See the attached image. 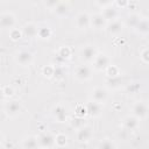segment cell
<instances>
[{
    "label": "cell",
    "mask_w": 149,
    "mask_h": 149,
    "mask_svg": "<svg viewBox=\"0 0 149 149\" xmlns=\"http://www.w3.org/2000/svg\"><path fill=\"white\" fill-rule=\"evenodd\" d=\"M132 115L137 118L139 120H143L148 115V105L143 100H137L132 106Z\"/></svg>",
    "instance_id": "cell-6"
},
{
    "label": "cell",
    "mask_w": 149,
    "mask_h": 149,
    "mask_svg": "<svg viewBox=\"0 0 149 149\" xmlns=\"http://www.w3.org/2000/svg\"><path fill=\"white\" fill-rule=\"evenodd\" d=\"M85 107H86L87 115H90L91 118H98L104 112V105L95 102V101H92V100H88L85 104Z\"/></svg>",
    "instance_id": "cell-11"
},
{
    "label": "cell",
    "mask_w": 149,
    "mask_h": 149,
    "mask_svg": "<svg viewBox=\"0 0 149 149\" xmlns=\"http://www.w3.org/2000/svg\"><path fill=\"white\" fill-rule=\"evenodd\" d=\"M107 99H108V90L106 87L95 86L90 92V100H92V101L104 105V102H106Z\"/></svg>",
    "instance_id": "cell-4"
},
{
    "label": "cell",
    "mask_w": 149,
    "mask_h": 149,
    "mask_svg": "<svg viewBox=\"0 0 149 149\" xmlns=\"http://www.w3.org/2000/svg\"><path fill=\"white\" fill-rule=\"evenodd\" d=\"M3 140H5V136H3V134H2V132L0 130V146L2 144V142H3Z\"/></svg>",
    "instance_id": "cell-39"
},
{
    "label": "cell",
    "mask_w": 149,
    "mask_h": 149,
    "mask_svg": "<svg viewBox=\"0 0 149 149\" xmlns=\"http://www.w3.org/2000/svg\"><path fill=\"white\" fill-rule=\"evenodd\" d=\"M38 149H49V148H42V147H40Z\"/></svg>",
    "instance_id": "cell-40"
},
{
    "label": "cell",
    "mask_w": 149,
    "mask_h": 149,
    "mask_svg": "<svg viewBox=\"0 0 149 149\" xmlns=\"http://www.w3.org/2000/svg\"><path fill=\"white\" fill-rule=\"evenodd\" d=\"M140 90H141V85H140V83H136V81L129 83L127 85V87H126V91L129 94H136V93L140 92Z\"/></svg>",
    "instance_id": "cell-31"
},
{
    "label": "cell",
    "mask_w": 149,
    "mask_h": 149,
    "mask_svg": "<svg viewBox=\"0 0 149 149\" xmlns=\"http://www.w3.org/2000/svg\"><path fill=\"white\" fill-rule=\"evenodd\" d=\"M109 64H111V58L104 52H98V55L92 62V69L95 71H104Z\"/></svg>",
    "instance_id": "cell-7"
},
{
    "label": "cell",
    "mask_w": 149,
    "mask_h": 149,
    "mask_svg": "<svg viewBox=\"0 0 149 149\" xmlns=\"http://www.w3.org/2000/svg\"><path fill=\"white\" fill-rule=\"evenodd\" d=\"M22 35L27 38H34V37H37V30H38V26L33 22V21H29V22H26L24 26L22 27Z\"/></svg>",
    "instance_id": "cell-18"
},
{
    "label": "cell",
    "mask_w": 149,
    "mask_h": 149,
    "mask_svg": "<svg viewBox=\"0 0 149 149\" xmlns=\"http://www.w3.org/2000/svg\"><path fill=\"white\" fill-rule=\"evenodd\" d=\"M15 93V90L12 85H6L1 88V94L5 97V98H12Z\"/></svg>",
    "instance_id": "cell-33"
},
{
    "label": "cell",
    "mask_w": 149,
    "mask_h": 149,
    "mask_svg": "<svg viewBox=\"0 0 149 149\" xmlns=\"http://www.w3.org/2000/svg\"><path fill=\"white\" fill-rule=\"evenodd\" d=\"M15 61L21 66H29L34 62V55L28 50H21L19 52H16Z\"/></svg>",
    "instance_id": "cell-10"
},
{
    "label": "cell",
    "mask_w": 149,
    "mask_h": 149,
    "mask_svg": "<svg viewBox=\"0 0 149 149\" xmlns=\"http://www.w3.org/2000/svg\"><path fill=\"white\" fill-rule=\"evenodd\" d=\"M107 26V21L104 19L101 13H94L90 15V27L95 30H102Z\"/></svg>",
    "instance_id": "cell-14"
},
{
    "label": "cell",
    "mask_w": 149,
    "mask_h": 149,
    "mask_svg": "<svg viewBox=\"0 0 149 149\" xmlns=\"http://www.w3.org/2000/svg\"><path fill=\"white\" fill-rule=\"evenodd\" d=\"M65 69L62 66V65H58V66H55V71H54V78L57 79V80H62L64 77H65Z\"/></svg>",
    "instance_id": "cell-32"
},
{
    "label": "cell",
    "mask_w": 149,
    "mask_h": 149,
    "mask_svg": "<svg viewBox=\"0 0 149 149\" xmlns=\"http://www.w3.org/2000/svg\"><path fill=\"white\" fill-rule=\"evenodd\" d=\"M125 28V24H123V21H121L120 19H116L114 21H111V22H107V26L105 28V30L112 35V36H118L122 33Z\"/></svg>",
    "instance_id": "cell-13"
},
{
    "label": "cell",
    "mask_w": 149,
    "mask_h": 149,
    "mask_svg": "<svg viewBox=\"0 0 149 149\" xmlns=\"http://www.w3.org/2000/svg\"><path fill=\"white\" fill-rule=\"evenodd\" d=\"M74 114H76V116H79V118H84L85 115H87L85 105L84 104H78L74 107Z\"/></svg>",
    "instance_id": "cell-34"
},
{
    "label": "cell",
    "mask_w": 149,
    "mask_h": 149,
    "mask_svg": "<svg viewBox=\"0 0 149 149\" xmlns=\"http://www.w3.org/2000/svg\"><path fill=\"white\" fill-rule=\"evenodd\" d=\"M70 125L73 129H78L80 127H83L85 125V119L84 118H79V116H74L72 119H70Z\"/></svg>",
    "instance_id": "cell-28"
},
{
    "label": "cell",
    "mask_w": 149,
    "mask_h": 149,
    "mask_svg": "<svg viewBox=\"0 0 149 149\" xmlns=\"http://www.w3.org/2000/svg\"><path fill=\"white\" fill-rule=\"evenodd\" d=\"M22 37H23V35H22V30H21V29H19V28H13V29L9 30V38H10L12 41L16 42V41H20Z\"/></svg>",
    "instance_id": "cell-29"
},
{
    "label": "cell",
    "mask_w": 149,
    "mask_h": 149,
    "mask_svg": "<svg viewBox=\"0 0 149 149\" xmlns=\"http://www.w3.org/2000/svg\"><path fill=\"white\" fill-rule=\"evenodd\" d=\"M93 137V128L90 125H84L76 130V140L79 143H87Z\"/></svg>",
    "instance_id": "cell-5"
},
{
    "label": "cell",
    "mask_w": 149,
    "mask_h": 149,
    "mask_svg": "<svg viewBox=\"0 0 149 149\" xmlns=\"http://www.w3.org/2000/svg\"><path fill=\"white\" fill-rule=\"evenodd\" d=\"M140 59L144 64H148L149 63V49H148V47H144L140 51Z\"/></svg>",
    "instance_id": "cell-35"
},
{
    "label": "cell",
    "mask_w": 149,
    "mask_h": 149,
    "mask_svg": "<svg viewBox=\"0 0 149 149\" xmlns=\"http://www.w3.org/2000/svg\"><path fill=\"white\" fill-rule=\"evenodd\" d=\"M141 17L142 16L139 13H130L126 19V22H123V24L127 26L128 28H133L134 29L136 27V24L139 23V21L141 20Z\"/></svg>",
    "instance_id": "cell-24"
},
{
    "label": "cell",
    "mask_w": 149,
    "mask_h": 149,
    "mask_svg": "<svg viewBox=\"0 0 149 149\" xmlns=\"http://www.w3.org/2000/svg\"><path fill=\"white\" fill-rule=\"evenodd\" d=\"M139 126H140V120L132 114H129L122 119V127L126 130H129V132L135 130L139 128Z\"/></svg>",
    "instance_id": "cell-19"
},
{
    "label": "cell",
    "mask_w": 149,
    "mask_h": 149,
    "mask_svg": "<svg viewBox=\"0 0 149 149\" xmlns=\"http://www.w3.org/2000/svg\"><path fill=\"white\" fill-rule=\"evenodd\" d=\"M97 149H116V144L111 139H104L99 142Z\"/></svg>",
    "instance_id": "cell-27"
},
{
    "label": "cell",
    "mask_w": 149,
    "mask_h": 149,
    "mask_svg": "<svg viewBox=\"0 0 149 149\" xmlns=\"http://www.w3.org/2000/svg\"><path fill=\"white\" fill-rule=\"evenodd\" d=\"M128 3H129V1H127V0H116V1H113V5L116 7V9L128 8Z\"/></svg>",
    "instance_id": "cell-36"
},
{
    "label": "cell",
    "mask_w": 149,
    "mask_h": 149,
    "mask_svg": "<svg viewBox=\"0 0 149 149\" xmlns=\"http://www.w3.org/2000/svg\"><path fill=\"white\" fill-rule=\"evenodd\" d=\"M70 9H71V2L69 1H57L56 6L51 9L57 16H66L69 13H70Z\"/></svg>",
    "instance_id": "cell-16"
},
{
    "label": "cell",
    "mask_w": 149,
    "mask_h": 149,
    "mask_svg": "<svg viewBox=\"0 0 149 149\" xmlns=\"http://www.w3.org/2000/svg\"><path fill=\"white\" fill-rule=\"evenodd\" d=\"M22 148L23 149H38L37 136H35V135L26 136L22 141Z\"/></svg>",
    "instance_id": "cell-20"
},
{
    "label": "cell",
    "mask_w": 149,
    "mask_h": 149,
    "mask_svg": "<svg viewBox=\"0 0 149 149\" xmlns=\"http://www.w3.org/2000/svg\"><path fill=\"white\" fill-rule=\"evenodd\" d=\"M52 35V30L49 26H41L38 27L37 30V37H40L41 40H48L50 38Z\"/></svg>",
    "instance_id": "cell-25"
},
{
    "label": "cell",
    "mask_w": 149,
    "mask_h": 149,
    "mask_svg": "<svg viewBox=\"0 0 149 149\" xmlns=\"http://www.w3.org/2000/svg\"><path fill=\"white\" fill-rule=\"evenodd\" d=\"M54 71H55V66L51 65V64H48V65H44L41 70L42 74L45 77V78H54Z\"/></svg>",
    "instance_id": "cell-30"
},
{
    "label": "cell",
    "mask_w": 149,
    "mask_h": 149,
    "mask_svg": "<svg viewBox=\"0 0 149 149\" xmlns=\"http://www.w3.org/2000/svg\"><path fill=\"white\" fill-rule=\"evenodd\" d=\"M74 21H76V26L78 29L80 30L87 29L90 27V14L87 12H79L76 15Z\"/></svg>",
    "instance_id": "cell-17"
},
{
    "label": "cell",
    "mask_w": 149,
    "mask_h": 149,
    "mask_svg": "<svg viewBox=\"0 0 149 149\" xmlns=\"http://www.w3.org/2000/svg\"><path fill=\"white\" fill-rule=\"evenodd\" d=\"M3 109H5V113H6L7 116H9V118H16L23 111V105L17 99H10V100H8L6 102Z\"/></svg>",
    "instance_id": "cell-1"
},
{
    "label": "cell",
    "mask_w": 149,
    "mask_h": 149,
    "mask_svg": "<svg viewBox=\"0 0 149 149\" xmlns=\"http://www.w3.org/2000/svg\"><path fill=\"white\" fill-rule=\"evenodd\" d=\"M93 69L88 64H80L74 69V78L79 81H87L93 77Z\"/></svg>",
    "instance_id": "cell-2"
},
{
    "label": "cell",
    "mask_w": 149,
    "mask_h": 149,
    "mask_svg": "<svg viewBox=\"0 0 149 149\" xmlns=\"http://www.w3.org/2000/svg\"><path fill=\"white\" fill-rule=\"evenodd\" d=\"M68 144V136L64 133H58L55 136V146L57 148H64Z\"/></svg>",
    "instance_id": "cell-26"
},
{
    "label": "cell",
    "mask_w": 149,
    "mask_h": 149,
    "mask_svg": "<svg viewBox=\"0 0 149 149\" xmlns=\"http://www.w3.org/2000/svg\"><path fill=\"white\" fill-rule=\"evenodd\" d=\"M104 72H105V76H106L108 79L120 77V74H121L119 66H118V65H115V64H109V65L104 70Z\"/></svg>",
    "instance_id": "cell-23"
},
{
    "label": "cell",
    "mask_w": 149,
    "mask_h": 149,
    "mask_svg": "<svg viewBox=\"0 0 149 149\" xmlns=\"http://www.w3.org/2000/svg\"><path fill=\"white\" fill-rule=\"evenodd\" d=\"M97 55H98L97 48H95L94 45H91V44L84 45V47L80 49V51H79V58H80V61H81L84 64L92 63Z\"/></svg>",
    "instance_id": "cell-3"
},
{
    "label": "cell",
    "mask_w": 149,
    "mask_h": 149,
    "mask_svg": "<svg viewBox=\"0 0 149 149\" xmlns=\"http://www.w3.org/2000/svg\"><path fill=\"white\" fill-rule=\"evenodd\" d=\"M44 3V6L47 7V8H49L50 10L56 6V3H57V1H45V2H43Z\"/></svg>",
    "instance_id": "cell-37"
},
{
    "label": "cell",
    "mask_w": 149,
    "mask_h": 149,
    "mask_svg": "<svg viewBox=\"0 0 149 149\" xmlns=\"http://www.w3.org/2000/svg\"><path fill=\"white\" fill-rule=\"evenodd\" d=\"M51 115L52 118L56 120V122H59V123H64L68 121V113H66V109L65 107L62 105V104H57L52 107L51 109Z\"/></svg>",
    "instance_id": "cell-12"
},
{
    "label": "cell",
    "mask_w": 149,
    "mask_h": 149,
    "mask_svg": "<svg viewBox=\"0 0 149 149\" xmlns=\"http://www.w3.org/2000/svg\"><path fill=\"white\" fill-rule=\"evenodd\" d=\"M16 24V17L12 12H3L0 14V28L1 29H13Z\"/></svg>",
    "instance_id": "cell-8"
},
{
    "label": "cell",
    "mask_w": 149,
    "mask_h": 149,
    "mask_svg": "<svg viewBox=\"0 0 149 149\" xmlns=\"http://www.w3.org/2000/svg\"><path fill=\"white\" fill-rule=\"evenodd\" d=\"M37 142H38V148H49L51 149L55 146V136L50 132H42L37 136Z\"/></svg>",
    "instance_id": "cell-9"
},
{
    "label": "cell",
    "mask_w": 149,
    "mask_h": 149,
    "mask_svg": "<svg viewBox=\"0 0 149 149\" xmlns=\"http://www.w3.org/2000/svg\"><path fill=\"white\" fill-rule=\"evenodd\" d=\"M113 1H95V5H98L100 8H104V7H106V6H108V5H111Z\"/></svg>",
    "instance_id": "cell-38"
},
{
    "label": "cell",
    "mask_w": 149,
    "mask_h": 149,
    "mask_svg": "<svg viewBox=\"0 0 149 149\" xmlns=\"http://www.w3.org/2000/svg\"><path fill=\"white\" fill-rule=\"evenodd\" d=\"M101 15L104 16V19L107 21V22H111V21H114L116 19H119V9H116V7L113 5V2L104 8H101Z\"/></svg>",
    "instance_id": "cell-15"
},
{
    "label": "cell",
    "mask_w": 149,
    "mask_h": 149,
    "mask_svg": "<svg viewBox=\"0 0 149 149\" xmlns=\"http://www.w3.org/2000/svg\"><path fill=\"white\" fill-rule=\"evenodd\" d=\"M71 56H72V49H71L69 45H63V47H61V48L57 50V57H58L61 61H63V62L70 59Z\"/></svg>",
    "instance_id": "cell-22"
},
{
    "label": "cell",
    "mask_w": 149,
    "mask_h": 149,
    "mask_svg": "<svg viewBox=\"0 0 149 149\" xmlns=\"http://www.w3.org/2000/svg\"><path fill=\"white\" fill-rule=\"evenodd\" d=\"M134 30L140 34V35H147L149 33V22L147 17H141V20L139 21V23L136 24V27L134 28Z\"/></svg>",
    "instance_id": "cell-21"
}]
</instances>
